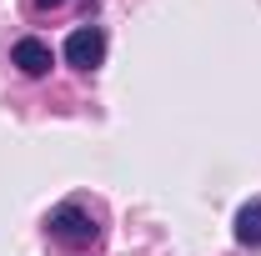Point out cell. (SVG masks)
<instances>
[{"mask_svg": "<svg viewBox=\"0 0 261 256\" xmlns=\"http://www.w3.org/2000/svg\"><path fill=\"white\" fill-rule=\"evenodd\" d=\"M236 241L251 246V251H261V201H246L236 211Z\"/></svg>", "mask_w": 261, "mask_h": 256, "instance_id": "277c9868", "label": "cell"}, {"mask_svg": "<svg viewBox=\"0 0 261 256\" xmlns=\"http://www.w3.org/2000/svg\"><path fill=\"white\" fill-rule=\"evenodd\" d=\"M10 61L20 65L25 75H45V70H50V45H45V40H15Z\"/></svg>", "mask_w": 261, "mask_h": 256, "instance_id": "3957f363", "label": "cell"}, {"mask_svg": "<svg viewBox=\"0 0 261 256\" xmlns=\"http://www.w3.org/2000/svg\"><path fill=\"white\" fill-rule=\"evenodd\" d=\"M45 226H50V236H56L61 246H70V251H86V246H96V241H100L96 216L81 211V206H56Z\"/></svg>", "mask_w": 261, "mask_h": 256, "instance_id": "6da1fadb", "label": "cell"}, {"mask_svg": "<svg viewBox=\"0 0 261 256\" xmlns=\"http://www.w3.org/2000/svg\"><path fill=\"white\" fill-rule=\"evenodd\" d=\"M65 61L75 65V70H96V65L106 61V35H100L96 25L70 31V35H65Z\"/></svg>", "mask_w": 261, "mask_h": 256, "instance_id": "7a4b0ae2", "label": "cell"}, {"mask_svg": "<svg viewBox=\"0 0 261 256\" xmlns=\"http://www.w3.org/2000/svg\"><path fill=\"white\" fill-rule=\"evenodd\" d=\"M35 5H40V10H56V5H65V0H35Z\"/></svg>", "mask_w": 261, "mask_h": 256, "instance_id": "5b68a950", "label": "cell"}]
</instances>
